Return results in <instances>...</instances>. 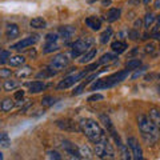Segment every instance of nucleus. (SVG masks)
Here are the masks:
<instances>
[{
    "label": "nucleus",
    "instance_id": "1",
    "mask_svg": "<svg viewBox=\"0 0 160 160\" xmlns=\"http://www.w3.org/2000/svg\"><path fill=\"white\" fill-rule=\"evenodd\" d=\"M138 126H139L143 140L148 144V146L149 144H155L159 140V138H160L159 129L148 116H146V115H140L138 118Z\"/></svg>",
    "mask_w": 160,
    "mask_h": 160
},
{
    "label": "nucleus",
    "instance_id": "2",
    "mask_svg": "<svg viewBox=\"0 0 160 160\" xmlns=\"http://www.w3.org/2000/svg\"><path fill=\"white\" fill-rule=\"evenodd\" d=\"M79 128L92 143H96L106 136L100 124L93 119H82L79 123Z\"/></svg>",
    "mask_w": 160,
    "mask_h": 160
},
{
    "label": "nucleus",
    "instance_id": "3",
    "mask_svg": "<svg viewBox=\"0 0 160 160\" xmlns=\"http://www.w3.org/2000/svg\"><path fill=\"white\" fill-rule=\"evenodd\" d=\"M129 72H131V69H123V71H119L116 73H112L107 76L106 79H99L96 83L92 84L91 89L92 91H96V89H100V88H109V87H113L115 84L118 83H122L123 80H126L128 78Z\"/></svg>",
    "mask_w": 160,
    "mask_h": 160
},
{
    "label": "nucleus",
    "instance_id": "4",
    "mask_svg": "<svg viewBox=\"0 0 160 160\" xmlns=\"http://www.w3.org/2000/svg\"><path fill=\"white\" fill-rule=\"evenodd\" d=\"M95 144V155L100 159H113L115 158V149L111 142L104 136L102 140L93 143Z\"/></svg>",
    "mask_w": 160,
    "mask_h": 160
},
{
    "label": "nucleus",
    "instance_id": "5",
    "mask_svg": "<svg viewBox=\"0 0 160 160\" xmlns=\"http://www.w3.org/2000/svg\"><path fill=\"white\" fill-rule=\"evenodd\" d=\"M92 44H93L92 38H84V39L76 40L72 44V51H71L72 58H79L80 55H83L86 51H88V48H91Z\"/></svg>",
    "mask_w": 160,
    "mask_h": 160
},
{
    "label": "nucleus",
    "instance_id": "6",
    "mask_svg": "<svg viewBox=\"0 0 160 160\" xmlns=\"http://www.w3.org/2000/svg\"><path fill=\"white\" fill-rule=\"evenodd\" d=\"M87 72L84 71L82 73H78V75H69V76L67 78H64L62 82H60L58 84V89H66V88H69V87H72L75 83H78L80 79H82L83 76H86Z\"/></svg>",
    "mask_w": 160,
    "mask_h": 160
},
{
    "label": "nucleus",
    "instance_id": "7",
    "mask_svg": "<svg viewBox=\"0 0 160 160\" xmlns=\"http://www.w3.org/2000/svg\"><path fill=\"white\" fill-rule=\"evenodd\" d=\"M69 64V59L66 53H58L56 56H53V59L51 60V66L53 67V69L56 71H62V69L67 68Z\"/></svg>",
    "mask_w": 160,
    "mask_h": 160
},
{
    "label": "nucleus",
    "instance_id": "8",
    "mask_svg": "<svg viewBox=\"0 0 160 160\" xmlns=\"http://www.w3.org/2000/svg\"><path fill=\"white\" fill-rule=\"evenodd\" d=\"M127 146L131 148V151H132V158L133 159H142L143 158V149L142 147H140V144L138 142V139L136 138H133V136H129L127 139Z\"/></svg>",
    "mask_w": 160,
    "mask_h": 160
},
{
    "label": "nucleus",
    "instance_id": "9",
    "mask_svg": "<svg viewBox=\"0 0 160 160\" xmlns=\"http://www.w3.org/2000/svg\"><path fill=\"white\" fill-rule=\"evenodd\" d=\"M38 40H39L38 35H33V36H28V38L22 39V40H20V42H18V43H15L11 48H12V49H16V51H20V49H24V48H27V47L33 46V44L36 43Z\"/></svg>",
    "mask_w": 160,
    "mask_h": 160
},
{
    "label": "nucleus",
    "instance_id": "10",
    "mask_svg": "<svg viewBox=\"0 0 160 160\" xmlns=\"http://www.w3.org/2000/svg\"><path fill=\"white\" fill-rule=\"evenodd\" d=\"M63 148H64V151H66L71 158L82 159V155H80L79 148L75 146L72 142H69V140H64V142H63Z\"/></svg>",
    "mask_w": 160,
    "mask_h": 160
},
{
    "label": "nucleus",
    "instance_id": "11",
    "mask_svg": "<svg viewBox=\"0 0 160 160\" xmlns=\"http://www.w3.org/2000/svg\"><path fill=\"white\" fill-rule=\"evenodd\" d=\"M56 126L59 128H62L64 129V131H68V132H75V131H80V128L78 127V124L72 122V120H58L56 122Z\"/></svg>",
    "mask_w": 160,
    "mask_h": 160
},
{
    "label": "nucleus",
    "instance_id": "12",
    "mask_svg": "<svg viewBox=\"0 0 160 160\" xmlns=\"http://www.w3.org/2000/svg\"><path fill=\"white\" fill-rule=\"evenodd\" d=\"M75 32H76V29H75V27H72V26H63V27H59V35H60V36H62L63 39H66V40L71 39L73 35H75Z\"/></svg>",
    "mask_w": 160,
    "mask_h": 160
},
{
    "label": "nucleus",
    "instance_id": "13",
    "mask_svg": "<svg viewBox=\"0 0 160 160\" xmlns=\"http://www.w3.org/2000/svg\"><path fill=\"white\" fill-rule=\"evenodd\" d=\"M86 24L92 29V31H99L102 28V20L96 16H89L86 19Z\"/></svg>",
    "mask_w": 160,
    "mask_h": 160
},
{
    "label": "nucleus",
    "instance_id": "14",
    "mask_svg": "<svg viewBox=\"0 0 160 160\" xmlns=\"http://www.w3.org/2000/svg\"><path fill=\"white\" fill-rule=\"evenodd\" d=\"M111 48H112V51L115 52V53H123L126 49L128 48V46H127V43L126 42H122V40H116V42H113L112 44H111Z\"/></svg>",
    "mask_w": 160,
    "mask_h": 160
},
{
    "label": "nucleus",
    "instance_id": "15",
    "mask_svg": "<svg viewBox=\"0 0 160 160\" xmlns=\"http://www.w3.org/2000/svg\"><path fill=\"white\" fill-rule=\"evenodd\" d=\"M19 33H20V29L18 27V24H8L7 26V29H6V35H7V38L8 39H15V38H18L19 36Z\"/></svg>",
    "mask_w": 160,
    "mask_h": 160
},
{
    "label": "nucleus",
    "instance_id": "16",
    "mask_svg": "<svg viewBox=\"0 0 160 160\" xmlns=\"http://www.w3.org/2000/svg\"><path fill=\"white\" fill-rule=\"evenodd\" d=\"M148 118L152 120V123H153L155 126L158 127L159 132H160V109H156V108H152V109H149Z\"/></svg>",
    "mask_w": 160,
    "mask_h": 160
},
{
    "label": "nucleus",
    "instance_id": "17",
    "mask_svg": "<svg viewBox=\"0 0 160 160\" xmlns=\"http://www.w3.org/2000/svg\"><path fill=\"white\" fill-rule=\"evenodd\" d=\"M27 86H28L29 92H31V93H39V92H42L43 89L46 88L44 83L43 82H39V80H36V82H32V83H28Z\"/></svg>",
    "mask_w": 160,
    "mask_h": 160
},
{
    "label": "nucleus",
    "instance_id": "18",
    "mask_svg": "<svg viewBox=\"0 0 160 160\" xmlns=\"http://www.w3.org/2000/svg\"><path fill=\"white\" fill-rule=\"evenodd\" d=\"M96 53H98V49L96 48H92V49H88V51L84 52V55L82 56V59L79 60L82 64L84 63H89V62H92V59H95V56H96Z\"/></svg>",
    "mask_w": 160,
    "mask_h": 160
},
{
    "label": "nucleus",
    "instance_id": "19",
    "mask_svg": "<svg viewBox=\"0 0 160 160\" xmlns=\"http://www.w3.org/2000/svg\"><path fill=\"white\" fill-rule=\"evenodd\" d=\"M26 63V58L22 56V55H15V56H9L8 64L11 67H20Z\"/></svg>",
    "mask_w": 160,
    "mask_h": 160
},
{
    "label": "nucleus",
    "instance_id": "20",
    "mask_svg": "<svg viewBox=\"0 0 160 160\" xmlns=\"http://www.w3.org/2000/svg\"><path fill=\"white\" fill-rule=\"evenodd\" d=\"M120 13H122V11H120L119 8H111V9H109V11L107 12V15H106L107 22H109V23L116 22V20L120 19Z\"/></svg>",
    "mask_w": 160,
    "mask_h": 160
},
{
    "label": "nucleus",
    "instance_id": "21",
    "mask_svg": "<svg viewBox=\"0 0 160 160\" xmlns=\"http://www.w3.org/2000/svg\"><path fill=\"white\" fill-rule=\"evenodd\" d=\"M31 27L32 28H36V29H40V28H46L47 27V22L44 20L43 18H33L32 20H31Z\"/></svg>",
    "mask_w": 160,
    "mask_h": 160
},
{
    "label": "nucleus",
    "instance_id": "22",
    "mask_svg": "<svg viewBox=\"0 0 160 160\" xmlns=\"http://www.w3.org/2000/svg\"><path fill=\"white\" fill-rule=\"evenodd\" d=\"M13 107H15V103H13V100H11V99H4L2 102V106H0V108H2L3 112H9Z\"/></svg>",
    "mask_w": 160,
    "mask_h": 160
},
{
    "label": "nucleus",
    "instance_id": "23",
    "mask_svg": "<svg viewBox=\"0 0 160 160\" xmlns=\"http://www.w3.org/2000/svg\"><path fill=\"white\" fill-rule=\"evenodd\" d=\"M140 66H142V60H140V59H131V60H128L127 64H126L127 69H131V71L139 68Z\"/></svg>",
    "mask_w": 160,
    "mask_h": 160
},
{
    "label": "nucleus",
    "instance_id": "24",
    "mask_svg": "<svg viewBox=\"0 0 160 160\" xmlns=\"http://www.w3.org/2000/svg\"><path fill=\"white\" fill-rule=\"evenodd\" d=\"M100 120H102V123H103V126L106 127L108 131H112L113 129V124L111 122V119H109L107 115H100Z\"/></svg>",
    "mask_w": 160,
    "mask_h": 160
},
{
    "label": "nucleus",
    "instance_id": "25",
    "mask_svg": "<svg viewBox=\"0 0 160 160\" xmlns=\"http://www.w3.org/2000/svg\"><path fill=\"white\" fill-rule=\"evenodd\" d=\"M155 20H156V16H155L153 13H147L146 16H144V27L148 29L155 23Z\"/></svg>",
    "mask_w": 160,
    "mask_h": 160
},
{
    "label": "nucleus",
    "instance_id": "26",
    "mask_svg": "<svg viewBox=\"0 0 160 160\" xmlns=\"http://www.w3.org/2000/svg\"><path fill=\"white\" fill-rule=\"evenodd\" d=\"M56 72L58 71H53L52 68H46L44 71H42L40 73H38V78L39 79H47V78H51V76H53V75H56Z\"/></svg>",
    "mask_w": 160,
    "mask_h": 160
},
{
    "label": "nucleus",
    "instance_id": "27",
    "mask_svg": "<svg viewBox=\"0 0 160 160\" xmlns=\"http://www.w3.org/2000/svg\"><path fill=\"white\" fill-rule=\"evenodd\" d=\"M4 89L6 91H13L15 88H18L19 87V83L16 82V80H6V83H4Z\"/></svg>",
    "mask_w": 160,
    "mask_h": 160
},
{
    "label": "nucleus",
    "instance_id": "28",
    "mask_svg": "<svg viewBox=\"0 0 160 160\" xmlns=\"http://www.w3.org/2000/svg\"><path fill=\"white\" fill-rule=\"evenodd\" d=\"M111 36H112V29H111V28H107L106 31H104L102 35H100V42H102L103 44H106V43L109 42Z\"/></svg>",
    "mask_w": 160,
    "mask_h": 160
},
{
    "label": "nucleus",
    "instance_id": "29",
    "mask_svg": "<svg viewBox=\"0 0 160 160\" xmlns=\"http://www.w3.org/2000/svg\"><path fill=\"white\" fill-rule=\"evenodd\" d=\"M31 73H32V68L28 67V66H26L24 68L19 69V71L16 72V76H18V78H27V76H29Z\"/></svg>",
    "mask_w": 160,
    "mask_h": 160
},
{
    "label": "nucleus",
    "instance_id": "30",
    "mask_svg": "<svg viewBox=\"0 0 160 160\" xmlns=\"http://www.w3.org/2000/svg\"><path fill=\"white\" fill-rule=\"evenodd\" d=\"M59 48L60 47L56 43H47V46L43 49V52L44 53H51V52H55V51H59Z\"/></svg>",
    "mask_w": 160,
    "mask_h": 160
},
{
    "label": "nucleus",
    "instance_id": "31",
    "mask_svg": "<svg viewBox=\"0 0 160 160\" xmlns=\"http://www.w3.org/2000/svg\"><path fill=\"white\" fill-rule=\"evenodd\" d=\"M115 59H116V56H115V55H112V53H106V55H103V56H102V59L99 60V64L111 63V62H113Z\"/></svg>",
    "mask_w": 160,
    "mask_h": 160
},
{
    "label": "nucleus",
    "instance_id": "32",
    "mask_svg": "<svg viewBox=\"0 0 160 160\" xmlns=\"http://www.w3.org/2000/svg\"><path fill=\"white\" fill-rule=\"evenodd\" d=\"M0 146L4 147V148L9 147V138H8V135L6 132L0 133Z\"/></svg>",
    "mask_w": 160,
    "mask_h": 160
},
{
    "label": "nucleus",
    "instance_id": "33",
    "mask_svg": "<svg viewBox=\"0 0 160 160\" xmlns=\"http://www.w3.org/2000/svg\"><path fill=\"white\" fill-rule=\"evenodd\" d=\"M79 151H80V155H82V158H91V155H92V152L89 151V148H88L87 146L80 147Z\"/></svg>",
    "mask_w": 160,
    "mask_h": 160
},
{
    "label": "nucleus",
    "instance_id": "34",
    "mask_svg": "<svg viewBox=\"0 0 160 160\" xmlns=\"http://www.w3.org/2000/svg\"><path fill=\"white\" fill-rule=\"evenodd\" d=\"M53 103H55V99L52 96H44L43 100H42V106L43 107H49V106H52Z\"/></svg>",
    "mask_w": 160,
    "mask_h": 160
},
{
    "label": "nucleus",
    "instance_id": "35",
    "mask_svg": "<svg viewBox=\"0 0 160 160\" xmlns=\"http://www.w3.org/2000/svg\"><path fill=\"white\" fill-rule=\"evenodd\" d=\"M9 56H11V52L2 49V52H0V63H6L7 59H9Z\"/></svg>",
    "mask_w": 160,
    "mask_h": 160
},
{
    "label": "nucleus",
    "instance_id": "36",
    "mask_svg": "<svg viewBox=\"0 0 160 160\" xmlns=\"http://www.w3.org/2000/svg\"><path fill=\"white\" fill-rule=\"evenodd\" d=\"M47 156H48V159H55V160H60L62 159V155H60L58 151H48L47 152Z\"/></svg>",
    "mask_w": 160,
    "mask_h": 160
},
{
    "label": "nucleus",
    "instance_id": "37",
    "mask_svg": "<svg viewBox=\"0 0 160 160\" xmlns=\"http://www.w3.org/2000/svg\"><path fill=\"white\" fill-rule=\"evenodd\" d=\"M58 35L56 33H47L46 35V42L47 43H56L58 42Z\"/></svg>",
    "mask_w": 160,
    "mask_h": 160
},
{
    "label": "nucleus",
    "instance_id": "38",
    "mask_svg": "<svg viewBox=\"0 0 160 160\" xmlns=\"http://www.w3.org/2000/svg\"><path fill=\"white\" fill-rule=\"evenodd\" d=\"M128 36H129V39H131V40H138L139 36H140V33H139L138 29L135 28V29H131V31L128 32Z\"/></svg>",
    "mask_w": 160,
    "mask_h": 160
},
{
    "label": "nucleus",
    "instance_id": "39",
    "mask_svg": "<svg viewBox=\"0 0 160 160\" xmlns=\"http://www.w3.org/2000/svg\"><path fill=\"white\" fill-rule=\"evenodd\" d=\"M12 71L8 68H2L0 69V78H11Z\"/></svg>",
    "mask_w": 160,
    "mask_h": 160
},
{
    "label": "nucleus",
    "instance_id": "40",
    "mask_svg": "<svg viewBox=\"0 0 160 160\" xmlns=\"http://www.w3.org/2000/svg\"><path fill=\"white\" fill-rule=\"evenodd\" d=\"M86 84H84V83H82V84H79V86L76 87V88H75V91L72 92V95H80V93H82L83 91H84V89H86Z\"/></svg>",
    "mask_w": 160,
    "mask_h": 160
},
{
    "label": "nucleus",
    "instance_id": "41",
    "mask_svg": "<svg viewBox=\"0 0 160 160\" xmlns=\"http://www.w3.org/2000/svg\"><path fill=\"white\" fill-rule=\"evenodd\" d=\"M104 96L102 93H93L92 96H89L88 98V102H98V100H103Z\"/></svg>",
    "mask_w": 160,
    "mask_h": 160
},
{
    "label": "nucleus",
    "instance_id": "42",
    "mask_svg": "<svg viewBox=\"0 0 160 160\" xmlns=\"http://www.w3.org/2000/svg\"><path fill=\"white\" fill-rule=\"evenodd\" d=\"M23 98H24V91L23 89H20V91H18L16 93H15V99L16 100H23Z\"/></svg>",
    "mask_w": 160,
    "mask_h": 160
},
{
    "label": "nucleus",
    "instance_id": "43",
    "mask_svg": "<svg viewBox=\"0 0 160 160\" xmlns=\"http://www.w3.org/2000/svg\"><path fill=\"white\" fill-rule=\"evenodd\" d=\"M99 67V63H93V64H91V66H88L87 67V69H86V72L88 73V72H91V71H93V69H96Z\"/></svg>",
    "mask_w": 160,
    "mask_h": 160
},
{
    "label": "nucleus",
    "instance_id": "44",
    "mask_svg": "<svg viewBox=\"0 0 160 160\" xmlns=\"http://www.w3.org/2000/svg\"><path fill=\"white\" fill-rule=\"evenodd\" d=\"M155 51V46H153V44L151 43V44H147V46H146V52L147 53H152Z\"/></svg>",
    "mask_w": 160,
    "mask_h": 160
},
{
    "label": "nucleus",
    "instance_id": "45",
    "mask_svg": "<svg viewBox=\"0 0 160 160\" xmlns=\"http://www.w3.org/2000/svg\"><path fill=\"white\" fill-rule=\"evenodd\" d=\"M140 2H142V0H128V4L129 6H139Z\"/></svg>",
    "mask_w": 160,
    "mask_h": 160
},
{
    "label": "nucleus",
    "instance_id": "46",
    "mask_svg": "<svg viewBox=\"0 0 160 160\" xmlns=\"http://www.w3.org/2000/svg\"><path fill=\"white\" fill-rule=\"evenodd\" d=\"M152 38H153L155 40H158V42H160V32H153Z\"/></svg>",
    "mask_w": 160,
    "mask_h": 160
},
{
    "label": "nucleus",
    "instance_id": "47",
    "mask_svg": "<svg viewBox=\"0 0 160 160\" xmlns=\"http://www.w3.org/2000/svg\"><path fill=\"white\" fill-rule=\"evenodd\" d=\"M143 72H144V69H142V71H139V72H136V73H135V75H133V76H132V79H138V78H139V76H140V75H142Z\"/></svg>",
    "mask_w": 160,
    "mask_h": 160
},
{
    "label": "nucleus",
    "instance_id": "48",
    "mask_svg": "<svg viewBox=\"0 0 160 160\" xmlns=\"http://www.w3.org/2000/svg\"><path fill=\"white\" fill-rule=\"evenodd\" d=\"M103 6L104 7H108V6H111V0H103Z\"/></svg>",
    "mask_w": 160,
    "mask_h": 160
},
{
    "label": "nucleus",
    "instance_id": "49",
    "mask_svg": "<svg viewBox=\"0 0 160 160\" xmlns=\"http://www.w3.org/2000/svg\"><path fill=\"white\" fill-rule=\"evenodd\" d=\"M28 55H29V56H32V58H35V56H36V51H35V49H32V51L28 52Z\"/></svg>",
    "mask_w": 160,
    "mask_h": 160
},
{
    "label": "nucleus",
    "instance_id": "50",
    "mask_svg": "<svg viewBox=\"0 0 160 160\" xmlns=\"http://www.w3.org/2000/svg\"><path fill=\"white\" fill-rule=\"evenodd\" d=\"M140 24H142V22H140V20H136V22H135V28H140Z\"/></svg>",
    "mask_w": 160,
    "mask_h": 160
},
{
    "label": "nucleus",
    "instance_id": "51",
    "mask_svg": "<svg viewBox=\"0 0 160 160\" xmlns=\"http://www.w3.org/2000/svg\"><path fill=\"white\" fill-rule=\"evenodd\" d=\"M155 8L160 9V0H156V2H155Z\"/></svg>",
    "mask_w": 160,
    "mask_h": 160
},
{
    "label": "nucleus",
    "instance_id": "52",
    "mask_svg": "<svg viewBox=\"0 0 160 160\" xmlns=\"http://www.w3.org/2000/svg\"><path fill=\"white\" fill-rule=\"evenodd\" d=\"M151 2H152V0H143V3H144V4H149Z\"/></svg>",
    "mask_w": 160,
    "mask_h": 160
},
{
    "label": "nucleus",
    "instance_id": "53",
    "mask_svg": "<svg viewBox=\"0 0 160 160\" xmlns=\"http://www.w3.org/2000/svg\"><path fill=\"white\" fill-rule=\"evenodd\" d=\"M2 159H3V153H2V152H0V160H2Z\"/></svg>",
    "mask_w": 160,
    "mask_h": 160
},
{
    "label": "nucleus",
    "instance_id": "54",
    "mask_svg": "<svg viewBox=\"0 0 160 160\" xmlns=\"http://www.w3.org/2000/svg\"><path fill=\"white\" fill-rule=\"evenodd\" d=\"M88 2H89V3H92V2H95V0H88Z\"/></svg>",
    "mask_w": 160,
    "mask_h": 160
},
{
    "label": "nucleus",
    "instance_id": "55",
    "mask_svg": "<svg viewBox=\"0 0 160 160\" xmlns=\"http://www.w3.org/2000/svg\"><path fill=\"white\" fill-rule=\"evenodd\" d=\"M159 26H160V18H159Z\"/></svg>",
    "mask_w": 160,
    "mask_h": 160
},
{
    "label": "nucleus",
    "instance_id": "56",
    "mask_svg": "<svg viewBox=\"0 0 160 160\" xmlns=\"http://www.w3.org/2000/svg\"><path fill=\"white\" fill-rule=\"evenodd\" d=\"M158 78H159V79H160V73H159V75H158Z\"/></svg>",
    "mask_w": 160,
    "mask_h": 160
},
{
    "label": "nucleus",
    "instance_id": "57",
    "mask_svg": "<svg viewBox=\"0 0 160 160\" xmlns=\"http://www.w3.org/2000/svg\"><path fill=\"white\" fill-rule=\"evenodd\" d=\"M0 52H2V48H0Z\"/></svg>",
    "mask_w": 160,
    "mask_h": 160
}]
</instances>
